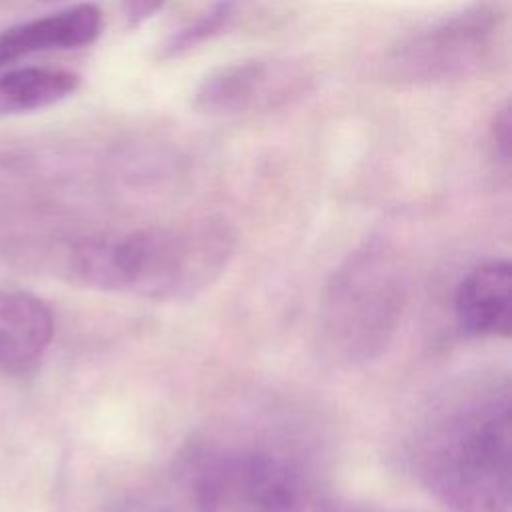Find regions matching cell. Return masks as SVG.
I'll use <instances>...</instances> for the list:
<instances>
[{"label":"cell","mask_w":512,"mask_h":512,"mask_svg":"<svg viewBox=\"0 0 512 512\" xmlns=\"http://www.w3.org/2000/svg\"><path fill=\"white\" fill-rule=\"evenodd\" d=\"M412 460L418 478L452 512H510L508 378L480 376L450 390L424 418Z\"/></svg>","instance_id":"cell-1"},{"label":"cell","mask_w":512,"mask_h":512,"mask_svg":"<svg viewBox=\"0 0 512 512\" xmlns=\"http://www.w3.org/2000/svg\"><path fill=\"white\" fill-rule=\"evenodd\" d=\"M230 254V234L214 226L104 236V290H128L160 302L190 298L222 274Z\"/></svg>","instance_id":"cell-2"},{"label":"cell","mask_w":512,"mask_h":512,"mask_svg":"<svg viewBox=\"0 0 512 512\" xmlns=\"http://www.w3.org/2000/svg\"><path fill=\"white\" fill-rule=\"evenodd\" d=\"M192 486L194 512H326L302 458L274 444L204 452L194 464Z\"/></svg>","instance_id":"cell-3"},{"label":"cell","mask_w":512,"mask_h":512,"mask_svg":"<svg viewBox=\"0 0 512 512\" xmlns=\"http://www.w3.org/2000/svg\"><path fill=\"white\" fill-rule=\"evenodd\" d=\"M404 284L392 256L368 248L350 256L332 276L320 304L328 344L348 360L382 352L396 330Z\"/></svg>","instance_id":"cell-4"},{"label":"cell","mask_w":512,"mask_h":512,"mask_svg":"<svg viewBox=\"0 0 512 512\" xmlns=\"http://www.w3.org/2000/svg\"><path fill=\"white\" fill-rule=\"evenodd\" d=\"M506 22L498 0H476L400 40L386 74L400 84H442L476 74L494 54Z\"/></svg>","instance_id":"cell-5"},{"label":"cell","mask_w":512,"mask_h":512,"mask_svg":"<svg viewBox=\"0 0 512 512\" xmlns=\"http://www.w3.org/2000/svg\"><path fill=\"white\" fill-rule=\"evenodd\" d=\"M102 28L104 18L96 4H76L14 24L0 32V68L34 54L88 46L102 34Z\"/></svg>","instance_id":"cell-6"},{"label":"cell","mask_w":512,"mask_h":512,"mask_svg":"<svg viewBox=\"0 0 512 512\" xmlns=\"http://www.w3.org/2000/svg\"><path fill=\"white\" fill-rule=\"evenodd\" d=\"M454 312L470 336H508L512 326V268L506 258L476 264L458 284Z\"/></svg>","instance_id":"cell-7"},{"label":"cell","mask_w":512,"mask_h":512,"mask_svg":"<svg viewBox=\"0 0 512 512\" xmlns=\"http://www.w3.org/2000/svg\"><path fill=\"white\" fill-rule=\"evenodd\" d=\"M54 318L30 292L0 290V370L20 374L38 364L50 346Z\"/></svg>","instance_id":"cell-8"},{"label":"cell","mask_w":512,"mask_h":512,"mask_svg":"<svg viewBox=\"0 0 512 512\" xmlns=\"http://www.w3.org/2000/svg\"><path fill=\"white\" fill-rule=\"evenodd\" d=\"M278 92L274 66L264 60H240L212 70L198 86L194 104L206 114H238Z\"/></svg>","instance_id":"cell-9"},{"label":"cell","mask_w":512,"mask_h":512,"mask_svg":"<svg viewBox=\"0 0 512 512\" xmlns=\"http://www.w3.org/2000/svg\"><path fill=\"white\" fill-rule=\"evenodd\" d=\"M80 86V76L64 68L24 66L0 74V118L50 108Z\"/></svg>","instance_id":"cell-10"},{"label":"cell","mask_w":512,"mask_h":512,"mask_svg":"<svg viewBox=\"0 0 512 512\" xmlns=\"http://www.w3.org/2000/svg\"><path fill=\"white\" fill-rule=\"evenodd\" d=\"M240 0H216L204 12H200L194 20L184 24L180 30L172 32L170 38L160 48L162 58L180 56L198 44L206 42L208 38L216 36L226 24L234 18Z\"/></svg>","instance_id":"cell-11"},{"label":"cell","mask_w":512,"mask_h":512,"mask_svg":"<svg viewBox=\"0 0 512 512\" xmlns=\"http://www.w3.org/2000/svg\"><path fill=\"white\" fill-rule=\"evenodd\" d=\"M510 106L506 104L502 110H498L494 114L492 126H490V138L496 150V156L502 158L504 164H508L510 160Z\"/></svg>","instance_id":"cell-12"},{"label":"cell","mask_w":512,"mask_h":512,"mask_svg":"<svg viewBox=\"0 0 512 512\" xmlns=\"http://www.w3.org/2000/svg\"><path fill=\"white\" fill-rule=\"evenodd\" d=\"M166 0H122V16L128 28H138L156 14Z\"/></svg>","instance_id":"cell-13"}]
</instances>
